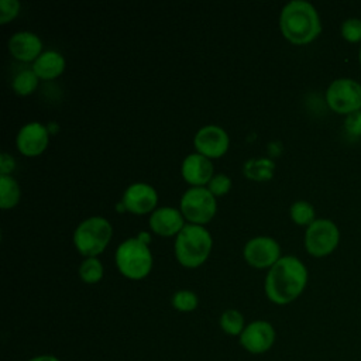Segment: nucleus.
Masks as SVG:
<instances>
[{
	"label": "nucleus",
	"instance_id": "nucleus-20",
	"mask_svg": "<svg viewBox=\"0 0 361 361\" xmlns=\"http://www.w3.org/2000/svg\"><path fill=\"white\" fill-rule=\"evenodd\" d=\"M20 200V188L11 175H0V206L11 209Z\"/></svg>",
	"mask_w": 361,
	"mask_h": 361
},
{
	"label": "nucleus",
	"instance_id": "nucleus-4",
	"mask_svg": "<svg viewBox=\"0 0 361 361\" xmlns=\"http://www.w3.org/2000/svg\"><path fill=\"white\" fill-rule=\"evenodd\" d=\"M116 264L124 276L141 279L151 271L152 255L147 243L138 237H131L117 247Z\"/></svg>",
	"mask_w": 361,
	"mask_h": 361
},
{
	"label": "nucleus",
	"instance_id": "nucleus-29",
	"mask_svg": "<svg viewBox=\"0 0 361 361\" xmlns=\"http://www.w3.org/2000/svg\"><path fill=\"white\" fill-rule=\"evenodd\" d=\"M16 162L13 159L11 155H8L7 152H1L0 155V172L1 175H10L14 171Z\"/></svg>",
	"mask_w": 361,
	"mask_h": 361
},
{
	"label": "nucleus",
	"instance_id": "nucleus-17",
	"mask_svg": "<svg viewBox=\"0 0 361 361\" xmlns=\"http://www.w3.org/2000/svg\"><path fill=\"white\" fill-rule=\"evenodd\" d=\"M39 79H55L65 69V59L56 51H45L35 61L31 68Z\"/></svg>",
	"mask_w": 361,
	"mask_h": 361
},
{
	"label": "nucleus",
	"instance_id": "nucleus-10",
	"mask_svg": "<svg viewBox=\"0 0 361 361\" xmlns=\"http://www.w3.org/2000/svg\"><path fill=\"white\" fill-rule=\"evenodd\" d=\"M279 244L267 235H259L248 240L244 245L245 261L255 268L272 267L281 257Z\"/></svg>",
	"mask_w": 361,
	"mask_h": 361
},
{
	"label": "nucleus",
	"instance_id": "nucleus-16",
	"mask_svg": "<svg viewBox=\"0 0 361 361\" xmlns=\"http://www.w3.org/2000/svg\"><path fill=\"white\" fill-rule=\"evenodd\" d=\"M149 226L162 237L175 235L185 227L182 212L175 207H158L149 217Z\"/></svg>",
	"mask_w": 361,
	"mask_h": 361
},
{
	"label": "nucleus",
	"instance_id": "nucleus-13",
	"mask_svg": "<svg viewBox=\"0 0 361 361\" xmlns=\"http://www.w3.org/2000/svg\"><path fill=\"white\" fill-rule=\"evenodd\" d=\"M158 202V193L157 190L144 182H137L130 185L124 195L121 203L124 207L135 214H145L151 212Z\"/></svg>",
	"mask_w": 361,
	"mask_h": 361
},
{
	"label": "nucleus",
	"instance_id": "nucleus-11",
	"mask_svg": "<svg viewBox=\"0 0 361 361\" xmlns=\"http://www.w3.org/2000/svg\"><path fill=\"white\" fill-rule=\"evenodd\" d=\"M195 148L207 158H219L228 149V134L224 128L210 124L202 127L195 135Z\"/></svg>",
	"mask_w": 361,
	"mask_h": 361
},
{
	"label": "nucleus",
	"instance_id": "nucleus-7",
	"mask_svg": "<svg viewBox=\"0 0 361 361\" xmlns=\"http://www.w3.org/2000/svg\"><path fill=\"white\" fill-rule=\"evenodd\" d=\"M329 107L338 114H351L361 110V85L353 79L341 78L330 83L326 92Z\"/></svg>",
	"mask_w": 361,
	"mask_h": 361
},
{
	"label": "nucleus",
	"instance_id": "nucleus-1",
	"mask_svg": "<svg viewBox=\"0 0 361 361\" xmlns=\"http://www.w3.org/2000/svg\"><path fill=\"white\" fill-rule=\"evenodd\" d=\"M307 282L305 264L293 257H281L268 271L265 278V295L275 305H288L298 299Z\"/></svg>",
	"mask_w": 361,
	"mask_h": 361
},
{
	"label": "nucleus",
	"instance_id": "nucleus-14",
	"mask_svg": "<svg viewBox=\"0 0 361 361\" xmlns=\"http://www.w3.org/2000/svg\"><path fill=\"white\" fill-rule=\"evenodd\" d=\"M42 42L39 37L31 31H18L8 39L10 54L23 62L35 61L42 52Z\"/></svg>",
	"mask_w": 361,
	"mask_h": 361
},
{
	"label": "nucleus",
	"instance_id": "nucleus-24",
	"mask_svg": "<svg viewBox=\"0 0 361 361\" xmlns=\"http://www.w3.org/2000/svg\"><path fill=\"white\" fill-rule=\"evenodd\" d=\"M290 217L299 226H310L314 221V209L306 200H298L290 206Z\"/></svg>",
	"mask_w": 361,
	"mask_h": 361
},
{
	"label": "nucleus",
	"instance_id": "nucleus-3",
	"mask_svg": "<svg viewBox=\"0 0 361 361\" xmlns=\"http://www.w3.org/2000/svg\"><path fill=\"white\" fill-rule=\"evenodd\" d=\"M212 235L200 224H185L176 234L175 255L179 264L188 268H195L203 264L212 250Z\"/></svg>",
	"mask_w": 361,
	"mask_h": 361
},
{
	"label": "nucleus",
	"instance_id": "nucleus-15",
	"mask_svg": "<svg viewBox=\"0 0 361 361\" xmlns=\"http://www.w3.org/2000/svg\"><path fill=\"white\" fill-rule=\"evenodd\" d=\"M182 176L193 186H203L213 178V164L199 152L189 154L182 162Z\"/></svg>",
	"mask_w": 361,
	"mask_h": 361
},
{
	"label": "nucleus",
	"instance_id": "nucleus-19",
	"mask_svg": "<svg viewBox=\"0 0 361 361\" xmlns=\"http://www.w3.org/2000/svg\"><path fill=\"white\" fill-rule=\"evenodd\" d=\"M219 324H220V329L223 330V333L233 336V337H240V334L243 333V330L247 326L243 313L237 309L224 310L220 316Z\"/></svg>",
	"mask_w": 361,
	"mask_h": 361
},
{
	"label": "nucleus",
	"instance_id": "nucleus-2",
	"mask_svg": "<svg viewBox=\"0 0 361 361\" xmlns=\"http://www.w3.org/2000/svg\"><path fill=\"white\" fill-rule=\"evenodd\" d=\"M279 27L283 37L296 45L312 42L322 31L316 8L305 0H292L282 8Z\"/></svg>",
	"mask_w": 361,
	"mask_h": 361
},
{
	"label": "nucleus",
	"instance_id": "nucleus-12",
	"mask_svg": "<svg viewBox=\"0 0 361 361\" xmlns=\"http://www.w3.org/2000/svg\"><path fill=\"white\" fill-rule=\"evenodd\" d=\"M49 133L48 128L38 123L31 121L23 126L17 134V148L27 157L39 155L48 145Z\"/></svg>",
	"mask_w": 361,
	"mask_h": 361
},
{
	"label": "nucleus",
	"instance_id": "nucleus-18",
	"mask_svg": "<svg viewBox=\"0 0 361 361\" xmlns=\"http://www.w3.org/2000/svg\"><path fill=\"white\" fill-rule=\"evenodd\" d=\"M274 171H275V164L269 158H252V159H248L243 166L244 175L248 179L257 180V182H264L271 179L274 175Z\"/></svg>",
	"mask_w": 361,
	"mask_h": 361
},
{
	"label": "nucleus",
	"instance_id": "nucleus-28",
	"mask_svg": "<svg viewBox=\"0 0 361 361\" xmlns=\"http://www.w3.org/2000/svg\"><path fill=\"white\" fill-rule=\"evenodd\" d=\"M345 131L351 135H361V110L354 111L345 118Z\"/></svg>",
	"mask_w": 361,
	"mask_h": 361
},
{
	"label": "nucleus",
	"instance_id": "nucleus-21",
	"mask_svg": "<svg viewBox=\"0 0 361 361\" xmlns=\"http://www.w3.org/2000/svg\"><path fill=\"white\" fill-rule=\"evenodd\" d=\"M38 76L32 69H25L17 73L13 79V90L20 96H27L32 93L38 85Z\"/></svg>",
	"mask_w": 361,
	"mask_h": 361
},
{
	"label": "nucleus",
	"instance_id": "nucleus-22",
	"mask_svg": "<svg viewBox=\"0 0 361 361\" xmlns=\"http://www.w3.org/2000/svg\"><path fill=\"white\" fill-rule=\"evenodd\" d=\"M79 275L86 283H97L103 278V265L96 257H87L79 265Z\"/></svg>",
	"mask_w": 361,
	"mask_h": 361
},
{
	"label": "nucleus",
	"instance_id": "nucleus-25",
	"mask_svg": "<svg viewBox=\"0 0 361 361\" xmlns=\"http://www.w3.org/2000/svg\"><path fill=\"white\" fill-rule=\"evenodd\" d=\"M341 35L348 42L361 41V20L360 18H348L341 25Z\"/></svg>",
	"mask_w": 361,
	"mask_h": 361
},
{
	"label": "nucleus",
	"instance_id": "nucleus-30",
	"mask_svg": "<svg viewBox=\"0 0 361 361\" xmlns=\"http://www.w3.org/2000/svg\"><path fill=\"white\" fill-rule=\"evenodd\" d=\"M27 361H61V360L54 354H38V355L31 357Z\"/></svg>",
	"mask_w": 361,
	"mask_h": 361
},
{
	"label": "nucleus",
	"instance_id": "nucleus-6",
	"mask_svg": "<svg viewBox=\"0 0 361 361\" xmlns=\"http://www.w3.org/2000/svg\"><path fill=\"white\" fill-rule=\"evenodd\" d=\"M217 210L216 196L204 186H193L180 197V212L193 224L210 221Z\"/></svg>",
	"mask_w": 361,
	"mask_h": 361
},
{
	"label": "nucleus",
	"instance_id": "nucleus-27",
	"mask_svg": "<svg viewBox=\"0 0 361 361\" xmlns=\"http://www.w3.org/2000/svg\"><path fill=\"white\" fill-rule=\"evenodd\" d=\"M20 10V3L17 0H1L0 1V23L7 24L11 21Z\"/></svg>",
	"mask_w": 361,
	"mask_h": 361
},
{
	"label": "nucleus",
	"instance_id": "nucleus-8",
	"mask_svg": "<svg viewBox=\"0 0 361 361\" xmlns=\"http://www.w3.org/2000/svg\"><path fill=\"white\" fill-rule=\"evenodd\" d=\"M338 238V228L331 220L317 219L306 228L305 247L313 257H324L336 250Z\"/></svg>",
	"mask_w": 361,
	"mask_h": 361
},
{
	"label": "nucleus",
	"instance_id": "nucleus-26",
	"mask_svg": "<svg viewBox=\"0 0 361 361\" xmlns=\"http://www.w3.org/2000/svg\"><path fill=\"white\" fill-rule=\"evenodd\" d=\"M209 185V190L214 195V196H223V195H226L228 190H230V188H231V179L227 176V175H224V173H217V175H214L212 179H210V182L207 183Z\"/></svg>",
	"mask_w": 361,
	"mask_h": 361
},
{
	"label": "nucleus",
	"instance_id": "nucleus-23",
	"mask_svg": "<svg viewBox=\"0 0 361 361\" xmlns=\"http://www.w3.org/2000/svg\"><path fill=\"white\" fill-rule=\"evenodd\" d=\"M171 303L173 309L178 312H193L199 305V298L195 292L189 289H180L176 290L171 299Z\"/></svg>",
	"mask_w": 361,
	"mask_h": 361
},
{
	"label": "nucleus",
	"instance_id": "nucleus-5",
	"mask_svg": "<svg viewBox=\"0 0 361 361\" xmlns=\"http://www.w3.org/2000/svg\"><path fill=\"white\" fill-rule=\"evenodd\" d=\"M113 234V227L104 217L93 216L82 221L75 233L73 243L76 250L87 257H96L103 252Z\"/></svg>",
	"mask_w": 361,
	"mask_h": 361
},
{
	"label": "nucleus",
	"instance_id": "nucleus-31",
	"mask_svg": "<svg viewBox=\"0 0 361 361\" xmlns=\"http://www.w3.org/2000/svg\"><path fill=\"white\" fill-rule=\"evenodd\" d=\"M360 63H361V48H360Z\"/></svg>",
	"mask_w": 361,
	"mask_h": 361
},
{
	"label": "nucleus",
	"instance_id": "nucleus-9",
	"mask_svg": "<svg viewBox=\"0 0 361 361\" xmlns=\"http://www.w3.org/2000/svg\"><path fill=\"white\" fill-rule=\"evenodd\" d=\"M275 340L276 331L267 320H254L248 323L238 337L240 345L254 355L268 353L274 347Z\"/></svg>",
	"mask_w": 361,
	"mask_h": 361
}]
</instances>
